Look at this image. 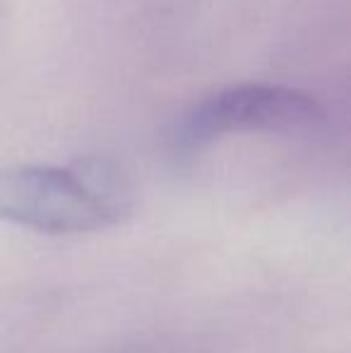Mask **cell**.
<instances>
[{"label":"cell","mask_w":351,"mask_h":353,"mask_svg":"<svg viewBox=\"0 0 351 353\" xmlns=\"http://www.w3.org/2000/svg\"><path fill=\"white\" fill-rule=\"evenodd\" d=\"M320 121V103L301 89L236 84L202 99L183 116L174 135V149L181 157H192L234 132H299Z\"/></svg>","instance_id":"2"},{"label":"cell","mask_w":351,"mask_h":353,"mask_svg":"<svg viewBox=\"0 0 351 353\" xmlns=\"http://www.w3.org/2000/svg\"><path fill=\"white\" fill-rule=\"evenodd\" d=\"M3 10H5V8H3V0H0V17H3Z\"/></svg>","instance_id":"3"},{"label":"cell","mask_w":351,"mask_h":353,"mask_svg":"<svg viewBox=\"0 0 351 353\" xmlns=\"http://www.w3.org/2000/svg\"><path fill=\"white\" fill-rule=\"evenodd\" d=\"M135 188L118 161L80 157L68 166L0 168V221L51 236L92 233L123 223Z\"/></svg>","instance_id":"1"}]
</instances>
